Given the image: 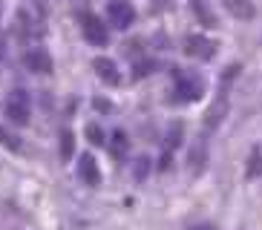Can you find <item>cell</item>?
<instances>
[{
	"mask_svg": "<svg viewBox=\"0 0 262 230\" xmlns=\"http://www.w3.org/2000/svg\"><path fill=\"white\" fill-rule=\"evenodd\" d=\"M202 92H205V84L202 78L187 75V72H179L176 75V86H173V101L179 104H190V101H199Z\"/></svg>",
	"mask_w": 262,
	"mask_h": 230,
	"instance_id": "6da1fadb",
	"label": "cell"
},
{
	"mask_svg": "<svg viewBox=\"0 0 262 230\" xmlns=\"http://www.w3.org/2000/svg\"><path fill=\"white\" fill-rule=\"evenodd\" d=\"M107 20L116 29H130L136 23V6L130 0H110L107 3Z\"/></svg>",
	"mask_w": 262,
	"mask_h": 230,
	"instance_id": "7a4b0ae2",
	"label": "cell"
},
{
	"mask_svg": "<svg viewBox=\"0 0 262 230\" xmlns=\"http://www.w3.org/2000/svg\"><path fill=\"white\" fill-rule=\"evenodd\" d=\"M29 115H32V107H29V95L24 89H15L12 95L6 98V118L12 124H29Z\"/></svg>",
	"mask_w": 262,
	"mask_h": 230,
	"instance_id": "3957f363",
	"label": "cell"
},
{
	"mask_svg": "<svg viewBox=\"0 0 262 230\" xmlns=\"http://www.w3.org/2000/svg\"><path fill=\"white\" fill-rule=\"evenodd\" d=\"M81 32H84V38L90 40L93 46H107V40H110L107 23L101 20L98 15H90V12L81 17Z\"/></svg>",
	"mask_w": 262,
	"mask_h": 230,
	"instance_id": "277c9868",
	"label": "cell"
},
{
	"mask_svg": "<svg viewBox=\"0 0 262 230\" xmlns=\"http://www.w3.org/2000/svg\"><path fill=\"white\" fill-rule=\"evenodd\" d=\"M213 52H216V43L208 40L205 35H187L185 38V55H190L196 61H208V58H213Z\"/></svg>",
	"mask_w": 262,
	"mask_h": 230,
	"instance_id": "5b68a950",
	"label": "cell"
},
{
	"mask_svg": "<svg viewBox=\"0 0 262 230\" xmlns=\"http://www.w3.org/2000/svg\"><path fill=\"white\" fill-rule=\"evenodd\" d=\"M24 66L29 69V72H38V75H49L52 72V58H49L47 49H29V52L24 55Z\"/></svg>",
	"mask_w": 262,
	"mask_h": 230,
	"instance_id": "8992f818",
	"label": "cell"
},
{
	"mask_svg": "<svg viewBox=\"0 0 262 230\" xmlns=\"http://www.w3.org/2000/svg\"><path fill=\"white\" fill-rule=\"evenodd\" d=\"M78 176H81V181H84V184H90V187H95V184L101 181L98 164H95V158L90 153H84L81 158H78Z\"/></svg>",
	"mask_w": 262,
	"mask_h": 230,
	"instance_id": "52a82bcc",
	"label": "cell"
},
{
	"mask_svg": "<svg viewBox=\"0 0 262 230\" xmlns=\"http://www.w3.org/2000/svg\"><path fill=\"white\" fill-rule=\"evenodd\" d=\"M93 66H95V75L104 81V84H110V86H116L118 81H121V75H118V66L110 58H95L93 61Z\"/></svg>",
	"mask_w": 262,
	"mask_h": 230,
	"instance_id": "ba28073f",
	"label": "cell"
},
{
	"mask_svg": "<svg viewBox=\"0 0 262 230\" xmlns=\"http://www.w3.org/2000/svg\"><path fill=\"white\" fill-rule=\"evenodd\" d=\"M228 12H231L233 17H239V20H251V17L256 15V9L251 0H219Z\"/></svg>",
	"mask_w": 262,
	"mask_h": 230,
	"instance_id": "9c48e42d",
	"label": "cell"
},
{
	"mask_svg": "<svg viewBox=\"0 0 262 230\" xmlns=\"http://www.w3.org/2000/svg\"><path fill=\"white\" fill-rule=\"evenodd\" d=\"M35 17L32 15H26V12H20V15H17V35H20V38H26V40H32L35 38V35H40V26H35Z\"/></svg>",
	"mask_w": 262,
	"mask_h": 230,
	"instance_id": "30bf717a",
	"label": "cell"
},
{
	"mask_svg": "<svg viewBox=\"0 0 262 230\" xmlns=\"http://www.w3.org/2000/svg\"><path fill=\"white\" fill-rule=\"evenodd\" d=\"M190 9L199 15V20L205 23V26H216V20H213V15H210V9L205 6V0H190Z\"/></svg>",
	"mask_w": 262,
	"mask_h": 230,
	"instance_id": "8fae6325",
	"label": "cell"
},
{
	"mask_svg": "<svg viewBox=\"0 0 262 230\" xmlns=\"http://www.w3.org/2000/svg\"><path fill=\"white\" fill-rule=\"evenodd\" d=\"M72 147H75V135H72L70 130H63L61 132V158L63 161L72 158Z\"/></svg>",
	"mask_w": 262,
	"mask_h": 230,
	"instance_id": "7c38bea8",
	"label": "cell"
},
{
	"mask_svg": "<svg viewBox=\"0 0 262 230\" xmlns=\"http://www.w3.org/2000/svg\"><path fill=\"white\" fill-rule=\"evenodd\" d=\"M86 138H90L95 147H104V144H107V135H104V130H101L98 124H90V127H86Z\"/></svg>",
	"mask_w": 262,
	"mask_h": 230,
	"instance_id": "4fadbf2b",
	"label": "cell"
},
{
	"mask_svg": "<svg viewBox=\"0 0 262 230\" xmlns=\"http://www.w3.org/2000/svg\"><path fill=\"white\" fill-rule=\"evenodd\" d=\"M225 109H228V104H213V107H210V112H208V127H216V124L222 121L225 118Z\"/></svg>",
	"mask_w": 262,
	"mask_h": 230,
	"instance_id": "5bb4252c",
	"label": "cell"
},
{
	"mask_svg": "<svg viewBox=\"0 0 262 230\" xmlns=\"http://www.w3.org/2000/svg\"><path fill=\"white\" fill-rule=\"evenodd\" d=\"M110 147H113V153H116V155H121L124 150H127V135H124L121 130H116V132H113V141H110Z\"/></svg>",
	"mask_w": 262,
	"mask_h": 230,
	"instance_id": "9a60e30c",
	"label": "cell"
},
{
	"mask_svg": "<svg viewBox=\"0 0 262 230\" xmlns=\"http://www.w3.org/2000/svg\"><path fill=\"white\" fill-rule=\"evenodd\" d=\"M262 173V155H259V150H254L251 153V164H248V176H259Z\"/></svg>",
	"mask_w": 262,
	"mask_h": 230,
	"instance_id": "2e32d148",
	"label": "cell"
},
{
	"mask_svg": "<svg viewBox=\"0 0 262 230\" xmlns=\"http://www.w3.org/2000/svg\"><path fill=\"white\" fill-rule=\"evenodd\" d=\"M179 144H182V124L170 127V132H167V147H179Z\"/></svg>",
	"mask_w": 262,
	"mask_h": 230,
	"instance_id": "e0dca14e",
	"label": "cell"
},
{
	"mask_svg": "<svg viewBox=\"0 0 262 230\" xmlns=\"http://www.w3.org/2000/svg\"><path fill=\"white\" fill-rule=\"evenodd\" d=\"M156 69V63L153 61H141V63H136V78H144V75H150Z\"/></svg>",
	"mask_w": 262,
	"mask_h": 230,
	"instance_id": "ac0fdd59",
	"label": "cell"
},
{
	"mask_svg": "<svg viewBox=\"0 0 262 230\" xmlns=\"http://www.w3.org/2000/svg\"><path fill=\"white\" fill-rule=\"evenodd\" d=\"M147 170H150V158H139V164H136V178H144Z\"/></svg>",
	"mask_w": 262,
	"mask_h": 230,
	"instance_id": "d6986e66",
	"label": "cell"
},
{
	"mask_svg": "<svg viewBox=\"0 0 262 230\" xmlns=\"http://www.w3.org/2000/svg\"><path fill=\"white\" fill-rule=\"evenodd\" d=\"M187 230H216L213 224H208V222H202V224H190Z\"/></svg>",
	"mask_w": 262,
	"mask_h": 230,
	"instance_id": "ffe728a7",
	"label": "cell"
},
{
	"mask_svg": "<svg viewBox=\"0 0 262 230\" xmlns=\"http://www.w3.org/2000/svg\"><path fill=\"white\" fill-rule=\"evenodd\" d=\"M3 55H6V35L0 32V58H3Z\"/></svg>",
	"mask_w": 262,
	"mask_h": 230,
	"instance_id": "44dd1931",
	"label": "cell"
}]
</instances>
